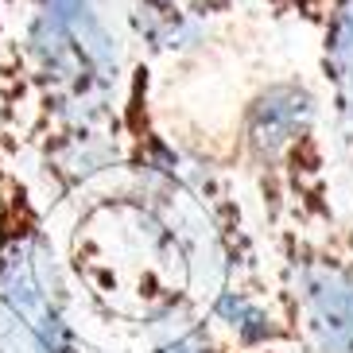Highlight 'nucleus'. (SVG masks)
Wrapping results in <instances>:
<instances>
[{
  "instance_id": "nucleus-1",
  "label": "nucleus",
  "mask_w": 353,
  "mask_h": 353,
  "mask_svg": "<svg viewBox=\"0 0 353 353\" xmlns=\"http://www.w3.org/2000/svg\"><path fill=\"white\" fill-rule=\"evenodd\" d=\"M128 70L113 0H28L12 74L35 105L32 140L70 128H121Z\"/></svg>"
},
{
  "instance_id": "nucleus-2",
  "label": "nucleus",
  "mask_w": 353,
  "mask_h": 353,
  "mask_svg": "<svg viewBox=\"0 0 353 353\" xmlns=\"http://www.w3.org/2000/svg\"><path fill=\"white\" fill-rule=\"evenodd\" d=\"M322 94L303 74L260 82L237 109L233 167L249 179L264 229L338 218Z\"/></svg>"
},
{
  "instance_id": "nucleus-3",
  "label": "nucleus",
  "mask_w": 353,
  "mask_h": 353,
  "mask_svg": "<svg viewBox=\"0 0 353 353\" xmlns=\"http://www.w3.org/2000/svg\"><path fill=\"white\" fill-rule=\"evenodd\" d=\"M0 353H90L35 187L0 152Z\"/></svg>"
},
{
  "instance_id": "nucleus-4",
  "label": "nucleus",
  "mask_w": 353,
  "mask_h": 353,
  "mask_svg": "<svg viewBox=\"0 0 353 353\" xmlns=\"http://www.w3.org/2000/svg\"><path fill=\"white\" fill-rule=\"evenodd\" d=\"M268 245L291 353H353V225L338 214L268 229Z\"/></svg>"
},
{
  "instance_id": "nucleus-5",
  "label": "nucleus",
  "mask_w": 353,
  "mask_h": 353,
  "mask_svg": "<svg viewBox=\"0 0 353 353\" xmlns=\"http://www.w3.org/2000/svg\"><path fill=\"white\" fill-rule=\"evenodd\" d=\"M319 32L322 109L342 148H353V0H326L314 20Z\"/></svg>"
},
{
  "instance_id": "nucleus-6",
  "label": "nucleus",
  "mask_w": 353,
  "mask_h": 353,
  "mask_svg": "<svg viewBox=\"0 0 353 353\" xmlns=\"http://www.w3.org/2000/svg\"><path fill=\"white\" fill-rule=\"evenodd\" d=\"M125 39L140 47V59H194L210 47L214 23L171 0H125Z\"/></svg>"
},
{
  "instance_id": "nucleus-7",
  "label": "nucleus",
  "mask_w": 353,
  "mask_h": 353,
  "mask_svg": "<svg viewBox=\"0 0 353 353\" xmlns=\"http://www.w3.org/2000/svg\"><path fill=\"white\" fill-rule=\"evenodd\" d=\"M140 326L148 334L144 353H245L225 342L206 319L202 303L183 288H163L140 307Z\"/></svg>"
},
{
  "instance_id": "nucleus-8",
  "label": "nucleus",
  "mask_w": 353,
  "mask_h": 353,
  "mask_svg": "<svg viewBox=\"0 0 353 353\" xmlns=\"http://www.w3.org/2000/svg\"><path fill=\"white\" fill-rule=\"evenodd\" d=\"M260 4L268 12H276V16H283V20H299L307 28H314L319 12L326 8V0H260Z\"/></svg>"
},
{
  "instance_id": "nucleus-9",
  "label": "nucleus",
  "mask_w": 353,
  "mask_h": 353,
  "mask_svg": "<svg viewBox=\"0 0 353 353\" xmlns=\"http://www.w3.org/2000/svg\"><path fill=\"white\" fill-rule=\"evenodd\" d=\"M171 4H183V8H190L194 16H202V20L218 23L221 16H229V12L237 8L241 0H171Z\"/></svg>"
},
{
  "instance_id": "nucleus-10",
  "label": "nucleus",
  "mask_w": 353,
  "mask_h": 353,
  "mask_svg": "<svg viewBox=\"0 0 353 353\" xmlns=\"http://www.w3.org/2000/svg\"><path fill=\"white\" fill-rule=\"evenodd\" d=\"M4 8H8V0H0V23H4Z\"/></svg>"
}]
</instances>
